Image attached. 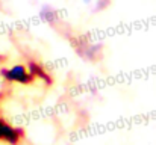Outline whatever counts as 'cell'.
<instances>
[{"instance_id":"1","label":"cell","mask_w":156,"mask_h":145,"mask_svg":"<svg viewBox=\"0 0 156 145\" xmlns=\"http://www.w3.org/2000/svg\"><path fill=\"white\" fill-rule=\"evenodd\" d=\"M3 77L9 82H17V83H29L30 80H34V76L32 73H29L23 65H15L9 70H5L3 73Z\"/></svg>"},{"instance_id":"2","label":"cell","mask_w":156,"mask_h":145,"mask_svg":"<svg viewBox=\"0 0 156 145\" xmlns=\"http://www.w3.org/2000/svg\"><path fill=\"white\" fill-rule=\"evenodd\" d=\"M20 141V132L15 130L12 126L0 119V142H8L11 145H15Z\"/></svg>"}]
</instances>
